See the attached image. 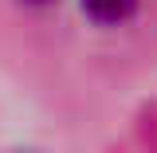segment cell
Wrapping results in <instances>:
<instances>
[{
    "mask_svg": "<svg viewBox=\"0 0 157 153\" xmlns=\"http://www.w3.org/2000/svg\"><path fill=\"white\" fill-rule=\"evenodd\" d=\"M82 12L94 24H126L137 12V0H82Z\"/></svg>",
    "mask_w": 157,
    "mask_h": 153,
    "instance_id": "obj_1",
    "label": "cell"
},
{
    "mask_svg": "<svg viewBox=\"0 0 157 153\" xmlns=\"http://www.w3.org/2000/svg\"><path fill=\"white\" fill-rule=\"evenodd\" d=\"M24 4H47V0H24Z\"/></svg>",
    "mask_w": 157,
    "mask_h": 153,
    "instance_id": "obj_2",
    "label": "cell"
}]
</instances>
